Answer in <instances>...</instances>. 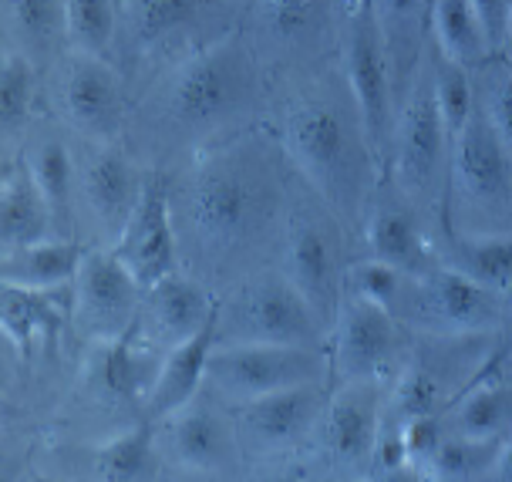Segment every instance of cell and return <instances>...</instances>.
Returning a JSON list of instances; mask_svg holds the SVG:
<instances>
[{"instance_id": "7c38bea8", "label": "cell", "mask_w": 512, "mask_h": 482, "mask_svg": "<svg viewBox=\"0 0 512 482\" xmlns=\"http://www.w3.org/2000/svg\"><path fill=\"white\" fill-rule=\"evenodd\" d=\"M125 267L142 280V287H152L155 280L176 270V226H172V196L159 176L145 179L142 199L135 216L128 220L122 236L112 247Z\"/></svg>"}, {"instance_id": "f6af8a7d", "label": "cell", "mask_w": 512, "mask_h": 482, "mask_svg": "<svg viewBox=\"0 0 512 482\" xmlns=\"http://www.w3.org/2000/svg\"><path fill=\"white\" fill-rule=\"evenodd\" d=\"M506 44L512 48V0H509V7H506Z\"/></svg>"}, {"instance_id": "484cf974", "label": "cell", "mask_w": 512, "mask_h": 482, "mask_svg": "<svg viewBox=\"0 0 512 482\" xmlns=\"http://www.w3.org/2000/svg\"><path fill=\"white\" fill-rule=\"evenodd\" d=\"M68 294V287L58 290H31V287H0V324H4L7 341L21 351L31 348L38 334H58L68 304L58 297Z\"/></svg>"}, {"instance_id": "2e32d148", "label": "cell", "mask_w": 512, "mask_h": 482, "mask_svg": "<svg viewBox=\"0 0 512 482\" xmlns=\"http://www.w3.org/2000/svg\"><path fill=\"white\" fill-rule=\"evenodd\" d=\"M145 179L118 145H102L81 172V196L108 236H122L142 199Z\"/></svg>"}, {"instance_id": "bcb514c9", "label": "cell", "mask_w": 512, "mask_h": 482, "mask_svg": "<svg viewBox=\"0 0 512 482\" xmlns=\"http://www.w3.org/2000/svg\"><path fill=\"white\" fill-rule=\"evenodd\" d=\"M344 4H347V11H351V7H354V4H361V0H344Z\"/></svg>"}, {"instance_id": "5bb4252c", "label": "cell", "mask_w": 512, "mask_h": 482, "mask_svg": "<svg viewBox=\"0 0 512 482\" xmlns=\"http://www.w3.org/2000/svg\"><path fill=\"white\" fill-rule=\"evenodd\" d=\"M381 405L384 388L381 378H347L327 402L320 415V435L324 449L337 462H368L374 459V445L381 435Z\"/></svg>"}, {"instance_id": "e0dca14e", "label": "cell", "mask_w": 512, "mask_h": 482, "mask_svg": "<svg viewBox=\"0 0 512 482\" xmlns=\"http://www.w3.org/2000/svg\"><path fill=\"white\" fill-rule=\"evenodd\" d=\"M162 439L169 459L189 472H223L236 452L230 425L196 398L162 418Z\"/></svg>"}, {"instance_id": "836d02e7", "label": "cell", "mask_w": 512, "mask_h": 482, "mask_svg": "<svg viewBox=\"0 0 512 482\" xmlns=\"http://www.w3.org/2000/svg\"><path fill=\"white\" fill-rule=\"evenodd\" d=\"M31 169L34 183L48 199V206L54 209V216H64V209L71 203V183H75V162H71L68 145L58 139H44L31 149Z\"/></svg>"}, {"instance_id": "f1b7e54d", "label": "cell", "mask_w": 512, "mask_h": 482, "mask_svg": "<svg viewBox=\"0 0 512 482\" xmlns=\"http://www.w3.org/2000/svg\"><path fill=\"white\" fill-rule=\"evenodd\" d=\"M91 469L98 479L135 482L159 476V445H155L152 425L128 429L115 439H108L91 452Z\"/></svg>"}, {"instance_id": "83f0119b", "label": "cell", "mask_w": 512, "mask_h": 482, "mask_svg": "<svg viewBox=\"0 0 512 482\" xmlns=\"http://www.w3.org/2000/svg\"><path fill=\"white\" fill-rule=\"evenodd\" d=\"M445 267L472 277L475 284L512 290V233L506 236H455L445 253Z\"/></svg>"}, {"instance_id": "7dc6e473", "label": "cell", "mask_w": 512, "mask_h": 482, "mask_svg": "<svg viewBox=\"0 0 512 482\" xmlns=\"http://www.w3.org/2000/svg\"><path fill=\"white\" fill-rule=\"evenodd\" d=\"M428 7H432V0H428Z\"/></svg>"}, {"instance_id": "8fae6325", "label": "cell", "mask_w": 512, "mask_h": 482, "mask_svg": "<svg viewBox=\"0 0 512 482\" xmlns=\"http://www.w3.org/2000/svg\"><path fill=\"white\" fill-rule=\"evenodd\" d=\"M452 186L465 203L496 206L512 193V156L492 129L486 108H475L448 149Z\"/></svg>"}, {"instance_id": "d590c367", "label": "cell", "mask_w": 512, "mask_h": 482, "mask_svg": "<svg viewBox=\"0 0 512 482\" xmlns=\"http://www.w3.org/2000/svg\"><path fill=\"white\" fill-rule=\"evenodd\" d=\"M432 85H435V102H438V112H442L445 132H448V139H455V135L462 132V125L469 122V115L475 112L472 81L465 75L462 65H455V61H448V58H438L432 71Z\"/></svg>"}, {"instance_id": "6da1fadb", "label": "cell", "mask_w": 512, "mask_h": 482, "mask_svg": "<svg viewBox=\"0 0 512 482\" xmlns=\"http://www.w3.org/2000/svg\"><path fill=\"white\" fill-rule=\"evenodd\" d=\"M267 189V179L253 166L213 156L189 172L182 196L172 199V209L186 216L192 236L206 250H230L267 220Z\"/></svg>"}, {"instance_id": "3957f363", "label": "cell", "mask_w": 512, "mask_h": 482, "mask_svg": "<svg viewBox=\"0 0 512 482\" xmlns=\"http://www.w3.org/2000/svg\"><path fill=\"white\" fill-rule=\"evenodd\" d=\"M283 145L300 172L334 206H344L358 186V142L344 112L324 98H307L290 108L283 122Z\"/></svg>"}, {"instance_id": "e575fe53", "label": "cell", "mask_w": 512, "mask_h": 482, "mask_svg": "<svg viewBox=\"0 0 512 482\" xmlns=\"http://www.w3.org/2000/svg\"><path fill=\"white\" fill-rule=\"evenodd\" d=\"M499 456V439H469L459 435L455 439H442L438 452L428 459V476L435 479H472L482 476Z\"/></svg>"}, {"instance_id": "7402d4cb", "label": "cell", "mask_w": 512, "mask_h": 482, "mask_svg": "<svg viewBox=\"0 0 512 482\" xmlns=\"http://www.w3.org/2000/svg\"><path fill=\"white\" fill-rule=\"evenodd\" d=\"M159 368L162 365H155L152 354L135 344V331H128L122 338L95 341L88 375L108 398H118V402H122V398L142 395V391H145V398H149Z\"/></svg>"}, {"instance_id": "603a6c76", "label": "cell", "mask_w": 512, "mask_h": 482, "mask_svg": "<svg viewBox=\"0 0 512 482\" xmlns=\"http://www.w3.org/2000/svg\"><path fill=\"white\" fill-rule=\"evenodd\" d=\"M368 247H371V257L398 267L405 277H425L435 270V253L425 243L415 216L398 206H381L371 213Z\"/></svg>"}, {"instance_id": "52a82bcc", "label": "cell", "mask_w": 512, "mask_h": 482, "mask_svg": "<svg viewBox=\"0 0 512 482\" xmlns=\"http://www.w3.org/2000/svg\"><path fill=\"white\" fill-rule=\"evenodd\" d=\"M327 371L324 354L310 344H216L209 358V381L216 391L250 402L267 391L320 381Z\"/></svg>"}, {"instance_id": "d6986e66", "label": "cell", "mask_w": 512, "mask_h": 482, "mask_svg": "<svg viewBox=\"0 0 512 482\" xmlns=\"http://www.w3.org/2000/svg\"><path fill=\"white\" fill-rule=\"evenodd\" d=\"M145 311L155 327V341L172 351L213 317L216 304H209L206 290L196 280L172 270L152 287H145Z\"/></svg>"}, {"instance_id": "277c9868", "label": "cell", "mask_w": 512, "mask_h": 482, "mask_svg": "<svg viewBox=\"0 0 512 482\" xmlns=\"http://www.w3.org/2000/svg\"><path fill=\"white\" fill-rule=\"evenodd\" d=\"M240 41L223 38L213 48L192 54L166 88V115L182 129H209L233 115L250 88V68H246Z\"/></svg>"}, {"instance_id": "4316f807", "label": "cell", "mask_w": 512, "mask_h": 482, "mask_svg": "<svg viewBox=\"0 0 512 482\" xmlns=\"http://www.w3.org/2000/svg\"><path fill=\"white\" fill-rule=\"evenodd\" d=\"M428 17H432V31L442 58L462 68H472L482 58H489L492 44L472 0H432Z\"/></svg>"}, {"instance_id": "cb8c5ba5", "label": "cell", "mask_w": 512, "mask_h": 482, "mask_svg": "<svg viewBox=\"0 0 512 482\" xmlns=\"http://www.w3.org/2000/svg\"><path fill=\"white\" fill-rule=\"evenodd\" d=\"M459 378V368L445 365V354H415L405 368L398 371L395 388L388 395L391 422H405L415 415H438V408L448 402V381Z\"/></svg>"}, {"instance_id": "ffe728a7", "label": "cell", "mask_w": 512, "mask_h": 482, "mask_svg": "<svg viewBox=\"0 0 512 482\" xmlns=\"http://www.w3.org/2000/svg\"><path fill=\"white\" fill-rule=\"evenodd\" d=\"M85 250L71 240H41L21 250H0V280L31 290H58L75 284Z\"/></svg>"}, {"instance_id": "ac0fdd59", "label": "cell", "mask_w": 512, "mask_h": 482, "mask_svg": "<svg viewBox=\"0 0 512 482\" xmlns=\"http://www.w3.org/2000/svg\"><path fill=\"white\" fill-rule=\"evenodd\" d=\"M216 344H219V307L192 338L166 351V361H162L155 385L149 391L152 418H166L199 395V388H203V381L209 375V358H213Z\"/></svg>"}, {"instance_id": "8992f818", "label": "cell", "mask_w": 512, "mask_h": 482, "mask_svg": "<svg viewBox=\"0 0 512 482\" xmlns=\"http://www.w3.org/2000/svg\"><path fill=\"white\" fill-rule=\"evenodd\" d=\"M142 300V280L125 267L115 250H85L75 284H71V307H75L78 331L88 341H112L135 331Z\"/></svg>"}, {"instance_id": "30bf717a", "label": "cell", "mask_w": 512, "mask_h": 482, "mask_svg": "<svg viewBox=\"0 0 512 482\" xmlns=\"http://www.w3.org/2000/svg\"><path fill=\"white\" fill-rule=\"evenodd\" d=\"M401 327L398 317L381 304L347 294L337 307L334 365L347 378H384L398 361Z\"/></svg>"}, {"instance_id": "d6a6232c", "label": "cell", "mask_w": 512, "mask_h": 482, "mask_svg": "<svg viewBox=\"0 0 512 482\" xmlns=\"http://www.w3.org/2000/svg\"><path fill=\"white\" fill-rule=\"evenodd\" d=\"M115 7L112 0H64V38L75 54H98L112 44Z\"/></svg>"}, {"instance_id": "60d3db41", "label": "cell", "mask_w": 512, "mask_h": 482, "mask_svg": "<svg viewBox=\"0 0 512 482\" xmlns=\"http://www.w3.org/2000/svg\"><path fill=\"white\" fill-rule=\"evenodd\" d=\"M401 429V439H405V449H408V462H425L438 452L442 445V418L438 415H415V418H405L398 422Z\"/></svg>"}, {"instance_id": "7a4b0ae2", "label": "cell", "mask_w": 512, "mask_h": 482, "mask_svg": "<svg viewBox=\"0 0 512 482\" xmlns=\"http://www.w3.org/2000/svg\"><path fill=\"white\" fill-rule=\"evenodd\" d=\"M317 307L287 274H260L219 307V344H310L317 348Z\"/></svg>"}, {"instance_id": "d4e9b609", "label": "cell", "mask_w": 512, "mask_h": 482, "mask_svg": "<svg viewBox=\"0 0 512 482\" xmlns=\"http://www.w3.org/2000/svg\"><path fill=\"white\" fill-rule=\"evenodd\" d=\"M300 287L317 314L334 300V247L331 236L320 230L317 223L300 220L290 230L287 240V270H283Z\"/></svg>"}, {"instance_id": "ee69618b", "label": "cell", "mask_w": 512, "mask_h": 482, "mask_svg": "<svg viewBox=\"0 0 512 482\" xmlns=\"http://www.w3.org/2000/svg\"><path fill=\"white\" fill-rule=\"evenodd\" d=\"M496 476L499 479H512V442L499 449V456H496Z\"/></svg>"}, {"instance_id": "9c48e42d", "label": "cell", "mask_w": 512, "mask_h": 482, "mask_svg": "<svg viewBox=\"0 0 512 482\" xmlns=\"http://www.w3.org/2000/svg\"><path fill=\"white\" fill-rule=\"evenodd\" d=\"M395 172L398 183L411 199H432L442 166L448 162L452 139L445 132L442 112L435 102L432 78H418L405 108L395 118Z\"/></svg>"}, {"instance_id": "4dcf8cb0", "label": "cell", "mask_w": 512, "mask_h": 482, "mask_svg": "<svg viewBox=\"0 0 512 482\" xmlns=\"http://www.w3.org/2000/svg\"><path fill=\"white\" fill-rule=\"evenodd\" d=\"M512 422V385H479L455 402V432L469 439H499Z\"/></svg>"}, {"instance_id": "74e56055", "label": "cell", "mask_w": 512, "mask_h": 482, "mask_svg": "<svg viewBox=\"0 0 512 482\" xmlns=\"http://www.w3.org/2000/svg\"><path fill=\"white\" fill-rule=\"evenodd\" d=\"M405 280L408 277L401 274L398 267H391V263H384L378 257L361 260L347 270V287H351V294L371 300V304L388 307L391 314H395V304H398L401 290H405Z\"/></svg>"}, {"instance_id": "1f68e13d", "label": "cell", "mask_w": 512, "mask_h": 482, "mask_svg": "<svg viewBox=\"0 0 512 482\" xmlns=\"http://www.w3.org/2000/svg\"><path fill=\"white\" fill-rule=\"evenodd\" d=\"M34 88H38L34 61L17 48H7L4 61H0V129H4L7 139H14L21 125L31 118Z\"/></svg>"}, {"instance_id": "f35d334b", "label": "cell", "mask_w": 512, "mask_h": 482, "mask_svg": "<svg viewBox=\"0 0 512 482\" xmlns=\"http://www.w3.org/2000/svg\"><path fill=\"white\" fill-rule=\"evenodd\" d=\"M331 0H263V21L280 38H297L327 14Z\"/></svg>"}, {"instance_id": "7bdbcfd3", "label": "cell", "mask_w": 512, "mask_h": 482, "mask_svg": "<svg viewBox=\"0 0 512 482\" xmlns=\"http://www.w3.org/2000/svg\"><path fill=\"white\" fill-rule=\"evenodd\" d=\"M472 7H475V14H479L482 27H486L492 51L502 48V44H506V7H509V0H472Z\"/></svg>"}, {"instance_id": "ba28073f", "label": "cell", "mask_w": 512, "mask_h": 482, "mask_svg": "<svg viewBox=\"0 0 512 482\" xmlns=\"http://www.w3.org/2000/svg\"><path fill=\"white\" fill-rule=\"evenodd\" d=\"M344 68L354 102H358L361 135L378 156H384L391 149V139H395V112H391L388 48H384L381 24L371 0H361L347 11Z\"/></svg>"}, {"instance_id": "5b68a950", "label": "cell", "mask_w": 512, "mask_h": 482, "mask_svg": "<svg viewBox=\"0 0 512 482\" xmlns=\"http://www.w3.org/2000/svg\"><path fill=\"white\" fill-rule=\"evenodd\" d=\"M405 314V321L425 327L435 338L445 334H482L499 324L502 297L496 290L475 284L472 277L459 274L452 267H435L425 277H408L401 290L395 317Z\"/></svg>"}, {"instance_id": "9a60e30c", "label": "cell", "mask_w": 512, "mask_h": 482, "mask_svg": "<svg viewBox=\"0 0 512 482\" xmlns=\"http://www.w3.org/2000/svg\"><path fill=\"white\" fill-rule=\"evenodd\" d=\"M61 108L78 132L108 142L122 125V81L98 54H75L61 71Z\"/></svg>"}, {"instance_id": "b9f144b4", "label": "cell", "mask_w": 512, "mask_h": 482, "mask_svg": "<svg viewBox=\"0 0 512 482\" xmlns=\"http://www.w3.org/2000/svg\"><path fill=\"white\" fill-rule=\"evenodd\" d=\"M486 115H489L492 129L499 132L502 145H506L509 156H512V78H502L499 85L489 92Z\"/></svg>"}, {"instance_id": "ab89813d", "label": "cell", "mask_w": 512, "mask_h": 482, "mask_svg": "<svg viewBox=\"0 0 512 482\" xmlns=\"http://www.w3.org/2000/svg\"><path fill=\"white\" fill-rule=\"evenodd\" d=\"M381 24L384 48H395L401 38H411L428 11V0H371Z\"/></svg>"}, {"instance_id": "4fadbf2b", "label": "cell", "mask_w": 512, "mask_h": 482, "mask_svg": "<svg viewBox=\"0 0 512 482\" xmlns=\"http://www.w3.org/2000/svg\"><path fill=\"white\" fill-rule=\"evenodd\" d=\"M320 415H324V388H320V381L277 388L243 402L240 439L260 452L290 449L314 429Z\"/></svg>"}, {"instance_id": "44dd1931", "label": "cell", "mask_w": 512, "mask_h": 482, "mask_svg": "<svg viewBox=\"0 0 512 482\" xmlns=\"http://www.w3.org/2000/svg\"><path fill=\"white\" fill-rule=\"evenodd\" d=\"M51 216L54 209L34 183L31 169L7 172L0 189V250H21L51 240Z\"/></svg>"}, {"instance_id": "f546056e", "label": "cell", "mask_w": 512, "mask_h": 482, "mask_svg": "<svg viewBox=\"0 0 512 482\" xmlns=\"http://www.w3.org/2000/svg\"><path fill=\"white\" fill-rule=\"evenodd\" d=\"M4 14L17 51L27 58L51 54L64 34V0H4Z\"/></svg>"}, {"instance_id": "8d00e7d4", "label": "cell", "mask_w": 512, "mask_h": 482, "mask_svg": "<svg viewBox=\"0 0 512 482\" xmlns=\"http://www.w3.org/2000/svg\"><path fill=\"white\" fill-rule=\"evenodd\" d=\"M203 0H132V31L142 44H152L179 31L196 17Z\"/></svg>"}]
</instances>
